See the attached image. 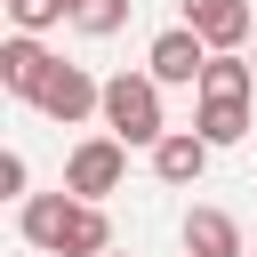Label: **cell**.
Segmentation results:
<instances>
[{
    "label": "cell",
    "mask_w": 257,
    "mask_h": 257,
    "mask_svg": "<svg viewBox=\"0 0 257 257\" xmlns=\"http://www.w3.org/2000/svg\"><path fill=\"white\" fill-rule=\"evenodd\" d=\"M24 241L48 249V257H112V217L104 201H72V193H32L16 209Z\"/></svg>",
    "instance_id": "obj_1"
},
{
    "label": "cell",
    "mask_w": 257,
    "mask_h": 257,
    "mask_svg": "<svg viewBox=\"0 0 257 257\" xmlns=\"http://www.w3.org/2000/svg\"><path fill=\"white\" fill-rule=\"evenodd\" d=\"M96 120H104V137H120V145H145V153H153V145L169 137L161 80H153V72H112V80H104V112H96Z\"/></svg>",
    "instance_id": "obj_2"
},
{
    "label": "cell",
    "mask_w": 257,
    "mask_h": 257,
    "mask_svg": "<svg viewBox=\"0 0 257 257\" xmlns=\"http://www.w3.org/2000/svg\"><path fill=\"white\" fill-rule=\"evenodd\" d=\"M120 177H128V145L120 137H80L64 153V193L72 201H104V193H120Z\"/></svg>",
    "instance_id": "obj_3"
},
{
    "label": "cell",
    "mask_w": 257,
    "mask_h": 257,
    "mask_svg": "<svg viewBox=\"0 0 257 257\" xmlns=\"http://www.w3.org/2000/svg\"><path fill=\"white\" fill-rule=\"evenodd\" d=\"M145 72H153L161 88H201V72H209V40H201L193 24H169V32H153Z\"/></svg>",
    "instance_id": "obj_4"
},
{
    "label": "cell",
    "mask_w": 257,
    "mask_h": 257,
    "mask_svg": "<svg viewBox=\"0 0 257 257\" xmlns=\"http://www.w3.org/2000/svg\"><path fill=\"white\" fill-rule=\"evenodd\" d=\"M185 16L177 24H193L201 40H209V56H241L249 40H257V16H249V0H177Z\"/></svg>",
    "instance_id": "obj_5"
},
{
    "label": "cell",
    "mask_w": 257,
    "mask_h": 257,
    "mask_svg": "<svg viewBox=\"0 0 257 257\" xmlns=\"http://www.w3.org/2000/svg\"><path fill=\"white\" fill-rule=\"evenodd\" d=\"M56 64H64V56H48L32 32H8V40H0V88H8V96H24V104H40V96H48Z\"/></svg>",
    "instance_id": "obj_6"
},
{
    "label": "cell",
    "mask_w": 257,
    "mask_h": 257,
    "mask_svg": "<svg viewBox=\"0 0 257 257\" xmlns=\"http://www.w3.org/2000/svg\"><path fill=\"white\" fill-rule=\"evenodd\" d=\"M40 112H48L56 128H80L88 112H104V80H88L80 64H56V80H48V96H40Z\"/></svg>",
    "instance_id": "obj_7"
},
{
    "label": "cell",
    "mask_w": 257,
    "mask_h": 257,
    "mask_svg": "<svg viewBox=\"0 0 257 257\" xmlns=\"http://www.w3.org/2000/svg\"><path fill=\"white\" fill-rule=\"evenodd\" d=\"M185 257H249V241L225 209H185Z\"/></svg>",
    "instance_id": "obj_8"
},
{
    "label": "cell",
    "mask_w": 257,
    "mask_h": 257,
    "mask_svg": "<svg viewBox=\"0 0 257 257\" xmlns=\"http://www.w3.org/2000/svg\"><path fill=\"white\" fill-rule=\"evenodd\" d=\"M201 169H209V145H201L193 128H169V137L153 145V177H161V185H201Z\"/></svg>",
    "instance_id": "obj_9"
},
{
    "label": "cell",
    "mask_w": 257,
    "mask_h": 257,
    "mask_svg": "<svg viewBox=\"0 0 257 257\" xmlns=\"http://www.w3.org/2000/svg\"><path fill=\"white\" fill-rule=\"evenodd\" d=\"M193 137H201L209 153L241 145V137H249V104H225V96H201V112H193Z\"/></svg>",
    "instance_id": "obj_10"
},
{
    "label": "cell",
    "mask_w": 257,
    "mask_h": 257,
    "mask_svg": "<svg viewBox=\"0 0 257 257\" xmlns=\"http://www.w3.org/2000/svg\"><path fill=\"white\" fill-rule=\"evenodd\" d=\"M249 88H257V64H249V48H241V56H209V72H201V96L249 104Z\"/></svg>",
    "instance_id": "obj_11"
},
{
    "label": "cell",
    "mask_w": 257,
    "mask_h": 257,
    "mask_svg": "<svg viewBox=\"0 0 257 257\" xmlns=\"http://www.w3.org/2000/svg\"><path fill=\"white\" fill-rule=\"evenodd\" d=\"M128 24V0H72V32H88V40H112Z\"/></svg>",
    "instance_id": "obj_12"
},
{
    "label": "cell",
    "mask_w": 257,
    "mask_h": 257,
    "mask_svg": "<svg viewBox=\"0 0 257 257\" xmlns=\"http://www.w3.org/2000/svg\"><path fill=\"white\" fill-rule=\"evenodd\" d=\"M8 24H16V32H32V40H40V32H48V24H72V8H64V0H8Z\"/></svg>",
    "instance_id": "obj_13"
},
{
    "label": "cell",
    "mask_w": 257,
    "mask_h": 257,
    "mask_svg": "<svg viewBox=\"0 0 257 257\" xmlns=\"http://www.w3.org/2000/svg\"><path fill=\"white\" fill-rule=\"evenodd\" d=\"M24 185H32V169H24V153H0V193H8V201H16V209H24V201H32V193H24Z\"/></svg>",
    "instance_id": "obj_14"
},
{
    "label": "cell",
    "mask_w": 257,
    "mask_h": 257,
    "mask_svg": "<svg viewBox=\"0 0 257 257\" xmlns=\"http://www.w3.org/2000/svg\"><path fill=\"white\" fill-rule=\"evenodd\" d=\"M249 64H257V40H249Z\"/></svg>",
    "instance_id": "obj_15"
},
{
    "label": "cell",
    "mask_w": 257,
    "mask_h": 257,
    "mask_svg": "<svg viewBox=\"0 0 257 257\" xmlns=\"http://www.w3.org/2000/svg\"><path fill=\"white\" fill-rule=\"evenodd\" d=\"M64 8H72V0H64Z\"/></svg>",
    "instance_id": "obj_16"
},
{
    "label": "cell",
    "mask_w": 257,
    "mask_h": 257,
    "mask_svg": "<svg viewBox=\"0 0 257 257\" xmlns=\"http://www.w3.org/2000/svg\"><path fill=\"white\" fill-rule=\"evenodd\" d=\"M112 257H120V249H112Z\"/></svg>",
    "instance_id": "obj_17"
},
{
    "label": "cell",
    "mask_w": 257,
    "mask_h": 257,
    "mask_svg": "<svg viewBox=\"0 0 257 257\" xmlns=\"http://www.w3.org/2000/svg\"><path fill=\"white\" fill-rule=\"evenodd\" d=\"M249 257H257V249H249Z\"/></svg>",
    "instance_id": "obj_18"
}]
</instances>
